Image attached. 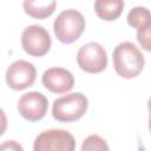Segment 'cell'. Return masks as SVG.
<instances>
[{
    "label": "cell",
    "instance_id": "cell-8",
    "mask_svg": "<svg viewBox=\"0 0 151 151\" xmlns=\"http://www.w3.org/2000/svg\"><path fill=\"white\" fill-rule=\"evenodd\" d=\"M48 109V100L47 98L38 92L31 91L21 96L18 101V111L22 118L28 122H38L41 120Z\"/></svg>",
    "mask_w": 151,
    "mask_h": 151
},
{
    "label": "cell",
    "instance_id": "cell-7",
    "mask_svg": "<svg viewBox=\"0 0 151 151\" xmlns=\"http://www.w3.org/2000/svg\"><path fill=\"white\" fill-rule=\"evenodd\" d=\"M6 84L15 91H22L33 85L37 78V70L32 63L17 60L12 63L5 74Z\"/></svg>",
    "mask_w": 151,
    "mask_h": 151
},
{
    "label": "cell",
    "instance_id": "cell-4",
    "mask_svg": "<svg viewBox=\"0 0 151 151\" xmlns=\"http://www.w3.org/2000/svg\"><path fill=\"white\" fill-rule=\"evenodd\" d=\"M76 149L74 137L66 130L51 129L42 131L34 140V151H73Z\"/></svg>",
    "mask_w": 151,
    "mask_h": 151
},
{
    "label": "cell",
    "instance_id": "cell-3",
    "mask_svg": "<svg viewBox=\"0 0 151 151\" xmlns=\"http://www.w3.org/2000/svg\"><path fill=\"white\" fill-rule=\"evenodd\" d=\"M86 22L83 14L76 9L63 11L53 24V31L57 39L63 44L77 41L85 29Z\"/></svg>",
    "mask_w": 151,
    "mask_h": 151
},
{
    "label": "cell",
    "instance_id": "cell-11",
    "mask_svg": "<svg viewBox=\"0 0 151 151\" xmlns=\"http://www.w3.org/2000/svg\"><path fill=\"white\" fill-rule=\"evenodd\" d=\"M124 9V0H94L96 14L105 21H113L120 17Z\"/></svg>",
    "mask_w": 151,
    "mask_h": 151
},
{
    "label": "cell",
    "instance_id": "cell-10",
    "mask_svg": "<svg viewBox=\"0 0 151 151\" xmlns=\"http://www.w3.org/2000/svg\"><path fill=\"white\" fill-rule=\"evenodd\" d=\"M24 11L34 19H46L57 8V0H24Z\"/></svg>",
    "mask_w": 151,
    "mask_h": 151
},
{
    "label": "cell",
    "instance_id": "cell-16",
    "mask_svg": "<svg viewBox=\"0 0 151 151\" xmlns=\"http://www.w3.org/2000/svg\"><path fill=\"white\" fill-rule=\"evenodd\" d=\"M7 130V117L2 109H0V137Z\"/></svg>",
    "mask_w": 151,
    "mask_h": 151
},
{
    "label": "cell",
    "instance_id": "cell-14",
    "mask_svg": "<svg viewBox=\"0 0 151 151\" xmlns=\"http://www.w3.org/2000/svg\"><path fill=\"white\" fill-rule=\"evenodd\" d=\"M150 37H151V27H146L144 29H137V40L142 45V47L146 51H150Z\"/></svg>",
    "mask_w": 151,
    "mask_h": 151
},
{
    "label": "cell",
    "instance_id": "cell-9",
    "mask_svg": "<svg viewBox=\"0 0 151 151\" xmlns=\"http://www.w3.org/2000/svg\"><path fill=\"white\" fill-rule=\"evenodd\" d=\"M42 85L52 93H66L72 90L74 78L72 73L63 67H51L42 73Z\"/></svg>",
    "mask_w": 151,
    "mask_h": 151
},
{
    "label": "cell",
    "instance_id": "cell-1",
    "mask_svg": "<svg viewBox=\"0 0 151 151\" xmlns=\"http://www.w3.org/2000/svg\"><path fill=\"white\" fill-rule=\"evenodd\" d=\"M112 60L116 73L125 79L137 77L143 71L145 64L140 50L131 41L118 44L113 51Z\"/></svg>",
    "mask_w": 151,
    "mask_h": 151
},
{
    "label": "cell",
    "instance_id": "cell-5",
    "mask_svg": "<svg viewBox=\"0 0 151 151\" xmlns=\"http://www.w3.org/2000/svg\"><path fill=\"white\" fill-rule=\"evenodd\" d=\"M77 63L87 73H100L107 66V54L100 44L91 41L78 50Z\"/></svg>",
    "mask_w": 151,
    "mask_h": 151
},
{
    "label": "cell",
    "instance_id": "cell-15",
    "mask_svg": "<svg viewBox=\"0 0 151 151\" xmlns=\"http://www.w3.org/2000/svg\"><path fill=\"white\" fill-rule=\"evenodd\" d=\"M0 150H22V146L15 140H7L5 144L0 145Z\"/></svg>",
    "mask_w": 151,
    "mask_h": 151
},
{
    "label": "cell",
    "instance_id": "cell-6",
    "mask_svg": "<svg viewBox=\"0 0 151 151\" xmlns=\"http://www.w3.org/2000/svg\"><path fill=\"white\" fill-rule=\"evenodd\" d=\"M52 41L46 28L39 25L27 26L21 34L22 50L32 57H42L51 48Z\"/></svg>",
    "mask_w": 151,
    "mask_h": 151
},
{
    "label": "cell",
    "instance_id": "cell-2",
    "mask_svg": "<svg viewBox=\"0 0 151 151\" xmlns=\"http://www.w3.org/2000/svg\"><path fill=\"white\" fill-rule=\"evenodd\" d=\"M88 101L85 94L73 92L63 96L53 101L52 116L61 123H73L79 120L87 111Z\"/></svg>",
    "mask_w": 151,
    "mask_h": 151
},
{
    "label": "cell",
    "instance_id": "cell-12",
    "mask_svg": "<svg viewBox=\"0 0 151 151\" xmlns=\"http://www.w3.org/2000/svg\"><path fill=\"white\" fill-rule=\"evenodd\" d=\"M127 24L137 29L151 27V15L146 7H133L127 14Z\"/></svg>",
    "mask_w": 151,
    "mask_h": 151
},
{
    "label": "cell",
    "instance_id": "cell-13",
    "mask_svg": "<svg viewBox=\"0 0 151 151\" xmlns=\"http://www.w3.org/2000/svg\"><path fill=\"white\" fill-rule=\"evenodd\" d=\"M83 151H90V150H109V145L98 134H91L88 136L83 145H81Z\"/></svg>",
    "mask_w": 151,
    "mask_h": 151
}]
</instances>
